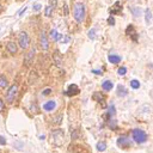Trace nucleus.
Here are the masks:
<instances>
[{
	"label": "nucleus",
	"mask_w": 153,
	"mask_h": 153,
	"mask_svg": "<svg viewBox=\"0 0 153 153\" xmlns=\"http://www.w3.org/2000/svg\"><path fill=\"white\" fill-rule=\"evenodd\" d=\"M85 5L82 2H75L74 7H73V16L76 23H82L84 18H85Z\"/></svg>",
	"instance_id": "obj_1"
},
{
	"label": "nucleus",
	"mask_w": 153,
	"mask_h": 153,
	"mask_svg": "<svg viewBox=\"0 0 153 153\" xmlns=\"http://www.w3.org/2000/svg\"><path fill=\"white\" fill-rule=\"evenodd\" d=\"M131 137L136 143H142L147 140V134L141 129H134L131 131Z\"/></svg>",
	"instance_id": "obj_2"
},
{
	"label": "nucleus",
	"mask_w": 153,
	"mask_h": 153,
	"mask_svg": "<svg viewBox=\"0 0 153 153\" xmlns=\"http://www.w3.org/2000/svg\"><path fill=\"white\" fill-rule=\"evenodd\" d=\"M63 140H65V134H63V131L62 130H54L53 133H51V142L54 143V145H62V142H63Z\"/></svg>",
	"instance_id": "obj_3"
},
{
	"label": "nucleus",
	"mask_w": 153,
	"mask_h": 153,
	"mask_svg": "<svg viewBox=\"0 0 153 153\" xmlns=\"http://www.w3.org/2000/svg\"><path fill=\"white\" fill-rule=\"evenodd\" d=\"M18 39H19V47L22 49H26L29 48V44H30V37L27 35V32L25 31H20L19 32V36H18Z\"/></svg>",
	"instance_id": "obj_4"
},
{
	"label": "nucleus",
	"mask_w": 153,
	"mask_h": 153,
	"mask_svg": "<svg viewBox=\"0 0 153 153\" xmlns=\"http://www.w3.org/2000/svg\"><path fill=\"white\" fill-rule=\"evenodd\" d=\"M17 93H18V85L17 84H13L12 86H10V88H8L7 93H6V102L10 103V104L13 103Z\"/></svg>",
	"instance_id": "obj_5"
},
{
	"label": "nucleus",
	"mask_w": 153,
	"mask_h": 153,
	"mask_svg": "<svg viewBox=\"0 0 153 153\" xmlns=\"http://www.w3.org/2000/svg\"><path fill=\"white\" fill-rule=\"evenodd\" d=\"M35 53H36V49L35 48H31L30 51L27 54H25V56H24V66L29 67L31 65V62H32V60L35 57Z\"/></svg>",
	"instance_id": "obj_6"
},
{
	"label": "nucleus",
	"mask_w": 153,
	"mask_h": 153,
	"mask_svg": "<svg viewBox=\"0 0 153 153\" xmlns=\"http://www.w3.org/2000/svg\"><path fill=\"white\" fill-rule=\"evenodd\" d=\"M41 48L43 50H48L49 49V42H48V36L44 31L41 32Z\"/></svg>",
	"instance_id": "obj_7"
},
{
	"label": "nucleus",
	"mask_w": 153,
	"mask_h": 153,
	"mask_svg": "<svg viewBox=\"0 0 153 153\" xmlns=\"http://www.w3.org/2000/svg\"><path fill=\"white\" fill-rule=\"evenodd\" d=\"M56 108V102L55 100H48L43 104V109L45 111H53Z\"/></svg>",
	"instance_id": "obj_8"
},
{
	"label": "nucleus",
	"mask_w": 153,
	"mask_h": 153,
	"mask_svg": "<svg viewBox=\"0 0 153 153\" xmlns=\"http://www.w3.org/2000/svg\"><path fill=\"white\" fill-rule=\"evenodd\" d=\"M79 92V88L76 87V85H74V84H72V85H69V87H68V90L66 91V94L68 96V97H72V96H74V94H76Z\"/></svg>",
	"instance_id": "obj_9"
},
{
	"label": "nucleus",
	"mask_w": 153,
	"mask_h": 153,
	"mask_svg": "<svg viewBox=\"0 0 153 153\" xmlns=\"http://www.w3.org/2000/svg\"><path fill=\"white\" fill-rule=\"evenodd\" d=\"M6 49H7V51H8L10 54H16L17 50H18V47H17V44H16L14 42H8V43L6 44Z\"/></svg>",
	"instance_id": "obj_10"
},
{
	"label": "nucleus",
	"mask_w": 153,
	"mask_h": 153,
	"mask_svg": "<svg viewBox=\"0 0 153 153\" xmlns=\"http://www.w3.org/2000/svg\"><path fill=\"white\" fill-rule=\"evenodd\" d=\"M93 98L97 100V102H99L100 104H103V106H104V100H105V97L103 96V93H100V92H94L93 93Z\"/></svg>",
	"instance_id": "obj_11"
},
{
	"label": "nucleus",
	"mask_w": 153,
	"mask_h": 153,
	"mask_svg": "<svg viewBox=\"0 0 153 153\" xmlns=\"http://www.w3.org/2000/svg\"><path fill=\"white\" fill-rule=\"evenodd\" d=\"M121 10H122V6H121V4L117 1L111 8H110V12L111 13H115V14H117V13H120L121 12Z\"/></svg>",
	"instance_id": "obj_12"
},
{
	"label": "nucleus",
	"mask_w": 153,
	"mask_h": 153,
	"mask_svg": "<svg viewBox=\"0 0 153 153\" xmlns=\"http://www.w3.org/2000/svg\"><path fill=\"white\" fill-rule=\"evenodd\" d=\"M117 143H118V146H121V147H127V146H129V140H128V137H120L118 140H117Z\"/></svg>",
	"instance_id": "obj_13"
},
{
	"label": "nucleus",
	"mask_w": 153,
	"mask_h": 153,
	"mask_svg": "<svg viewBox=\"0 0 153 153\" xmlns=\"http://www.w3.org/2000/svg\"><path fill=\"white\" fill-rule=\"evenodd\" d=\"M127 93H128V91L124 88V86H122V85H118V86H117V96L124 97Z\"/></svg>",
	"instance_id": "obj_14"
},
{
	"label": "nucleus",
	"mask_w": 153,
	"mask_h": 153,
	"mask_svg": "<svg viewBox=\"0 0 153 153\" xmlns=\"http://www.w3.org/2000/svg\"><path fill=\"white\" fill-rule=\"evenodd\" d=\"M112 82L110 81V80H105V81H103V84H102V87H103V90H105V91H110L111 88H112Z\"/></svg>",
	"instance_id": "obj_15"
},
{
	"label": "nucleus",
	"mask_w": 153,
	"mask_h": 153,
	"mask_svg": "<svg viewBox=\"0 0 153 153\" xmlns=\"http://www.w3.org/2000/svg\"><path fill=\"white\" fill-rule=\"evenodd\" d=\"M109 61H110L111 63H118V62L121 61V57H120L118 55H110V56H109Z\"/></svg>",
	"instance_id": "obj_16"
},
{
	"label": "nucleus",
	"mask_w": 153,
	"mask_h": 153,
	"mask_svg": "<svg viewBox=\"0 0 153 153\" xmlns=\"http://www.w3.org/2000/svg\"><path fill=\"white\" fill-rule=\"evenodd\" d=\"M97 149H98L99 152L105 151V149H106V143H105V141H99V142L97 143Z\"/></svg>",
	"instance_id": "obj_17"
},
{
	"label": "nucleus",
	"mask_w": 153,
	"mask_h": 153,
	"mask_svg": "<svg viewBox=\"0 0 153 153\" xmlns=\"http://www.w3.org/2000/svg\"><path fill=\"white\" fill-rule=\"evenodd\" d=\"M116 114V110H115V106L111 104L110 106H109V110H108V118H110V117H114V115Z\"/></svg>",
	"instance_id": "obj_18"
},
{
	"label": "nucleus",
	"mask_w": 153,
	"mask_h": 153,
	"mask_svg": "<svg viewBox=\"0 0 153 153\" xmlns=\"http://www.w3.org/2000/svg\"><path fill=\"white\" fill-rule=\"evenodd\" d=\"M8 86V81L5 76H0V88H6Z\"/></svg>",
	"instance_id": "obj_19"
},
{
	"label": "nucleus",
	"mask_w": 153,
	"mask_h": 153,
	"mask_svg": "<svg viewBox=\"0 0 153 153\" xmlns=\"http://www.w3.org/2000/svg\"><path fill=\"white\" fill-rule=\"evenodd\" d=\"M53 10H54V6H53V5L47 6V7H45V11H44V14H45L47 17H50L51 13H53Z\"/></svg>",
	"instance_id": "obj_20"
},
{
	"label": "nucleus",
	"mask_w": 153,
	"mask_h": 153,
	"mask_svg": "<svg viewBox=\"0 0 153 153\" xmlns=\"http://www.w3.org/2000/svg\"><path fill=\"white\" fill-rule=\"evenodd\" d=\"M51 35H53L54 41H55V42L60 41V39H61V37H62V35H61V33H56V31H55V30H53V31H51Z\"/></svg>",
	"instance_id": "obj_21"
},
{
	"label": "nucleus",
	"mask_w": 153,
	"mask_h": 153,
	"mask_svg": "<svg viewBox=\"0 0 153 153\" xmlns=\"http://www.w3.org/2000/svg\"><path fill=\"white\" fill-rule=\"evenodd\" d=\"M145 14H146V23L149 24V22H151V19H152V13H151V11H149V10H146V11H145Z\"/></svg>",
	"instance_id": "obj_22"
},
{
	"label": "nucleus",
	"mask_w": 153,
	"mask_h": 153,
	"mask_svg": "<svg viewBox=\"0 0 153 153\" xmlns=\"http://www.w3.org/2000/svg\"><path fill=\"white\" fill-rule=\"evenodd\" d=\"M54 61H55V65H57V66L61 65V59H60V54L59 53L54 54Z\"/></svg>",
	"instance_id": "obj_23"
},
{
	"label": "nucleus",
	"mask_w": 153,
	"mask_h": 153,
	"mask_svg": "<svg viewBox=\"0 0 153 153\" xmlns=\"http://www.w3.org/2000/svg\"><path fill=\"white\" fill-rule=\"evenodd\" d=\"M130 86L133 87V88H139L140 87V82H139V80H136V79H134V80H131L130 81Z\"/></svg>",
	"instance_id": "obj_24"
},
{
	"label": "nucleus",
	"mask_w": 153,
	"mask_h": 153,
	"mask_svg": "<svg viewBox=\"0 0 153 153\" xmlns=\"http://www.w3.org/2000/svg\"><path fill=\"white\" fill-rule=\"evenodd\" d=\"M117 72H118V74H120V75H124V74L127 73V68H126V67H120Z\"/></svg>",
	"instance_id": "obj_25"
},
{
	"label": "nucleus",
	"mask_w": 153,
	"mask_h": 153,
	"mask_svg": "<svg viewBox=\"0 0 153 153\" xmlns=\"http://www.w3.org/2000/svg\"><path fill=\"white\" fill-rule=\"evenodd\" d=\"M94 32H96V29H91V30L88 31V37H90L91 39L94 38Z\"/></svg>",
	"instance_id": "obj_26"
},
{
	"label": "nucleus",
	"mask_w": 153,
	"mask_h": 153,
	"mask_svg": "<svg viewBox=\"0 0 153 153\" xmlns=\"http://www.w3.org/2000/svg\"><path fill=\"white\" fill-rule=\"evenodd\" d=\"M41 7H42V6H41V4H38V2L33 4V10H35V11H39V10H41Z\"/></svg>",
	"instance_id": "obj_27"
},
{
	"label": "nucleus",
	"mask_w": 153,
	"mask_h": 153,
	"mask_svg": "<svg viewBox=\"0 0 153 153\" xmlns=\"http://www.w3.org/2000/svg\"><path fill=\"white\" fill-rule=\"evenodd\" d=\"M68 13H69V10H68V6H67V5L65 4V5H63V14H66V16H67Z\"/></svg>",
	"instance_id": "obj_28"
},
{
	"label": "nucleus",
	"mask_w": 153,
	"mask_h": 153,
	"mask_svg": "<svg viewBox=\"0 0 153 153\" xmlns=\"http://www.w3.org/2000/svg\"><path fill=\"white\" fill-rule=\"evenodd\" d=\"M4 109H5V104H4L2 99H0V112H1V111H4Z\"/></svg>",
	"instance_id": "obj_29"
},
{
	"label": "nucleus",
	"mask_w": 153,
	"mask_h": 153,
	"mask_svg": "<svg viewBox=\"0 0 153 153\" xmlns=\"http://www.w3.org/2000/svg\"><path fill=\"white\" fill-rule=\"evenodd\" d=\"M108 23H109L110 25H114V24H115V19H114L112 17H109V20H108Z\"/></svg>",
	"instance_id": "obj_30"
},
{
	"label": "nucleus",
	"mask_w": 153,
	"mask_h": 153,
	"mask_svg": "<svg viewBox=\"0 0 153 153\" xmlns=\"http://www.w3.org/2000/svg\"><path fill=\"white\" fill-rule=\"evenodd\" d=\"M135 13V16H139L140 14V10L139 8H133V14Z\"/></svg>",
	"instance_id": "obj_31"
},
{
	"label": "nucleus",
	"mask_w": 153,
	"mask_h": 153,
	"mask_svg": "<svg viewBox=\"0 0 153 153\" xmlns=\"http://www.w3.org/2000/svg\"><path fill=\"white\" fill-rule=\"evenodd\" d=\"M0 143L1 145H6V139L4 136H0Z\"/></svg>",
	"instance_id": "obj_32"
},
{
	"label": "nucleus",
	"mask_w": 153,
	"mask_h": 153,
	"mask_svg": "<svg viewBox=\"0 0 153 153\" xmlns=\"http://www.w3.org/2000/svg\"><path fill=\"white\" fill-rule=\"evenodd\" d=\"M25 10H26V7H23V8H22V11H20V12H18V14H19V16H22V14L25 12Z\"/></svg>",
	"instance_id": "obj_33"
},
{
	"label": "nucleus",
	"mask_w": 153,
	"mask_h": 153,
	"mask_svg": "<svg viewBox=\"0 0 153 153\" xmlns=\"http://www.w3.org/2000/svg\"><path fill=\"white\" fill-rule=\"evenodd\" d=\"M49 93H50V88H47L43 91V94H49Z\"/></svg>",
	"instance_id": "obj_34"
},
{
	"label": "nucleus",
	"mask_w": 153,
	"mask_h": 153,
	"mask_svg": "<svg viewBox=\"0 0 153 153\" xmlns=\"http://www.w3.org/2000/svg\"><path fill=\"white\" fill-rule=\"evenodd\" d=\"M65 38H66V39H63V43H67V42H69V38H71V37H69V36H66Z\"/></svg>",
	"instance_id": "obj_35"
},
{
	"label": "nucleus",
	"mask_w": 153,
	"mask_h": 153,
	"mask_svg": "<svg viewBox=\"0 0 153 153\" xmlns=\"http://www.w3.org/2000/svg\"><path fill=\"white\" fill-rule=\"evenodd\" d=\"M93 73H97V74H100V71H93Z\"/></svg>",
	"instance_id": "obj_36"
},
{
	"label": "nucleus",
	"mask_w": 153,
	"mask_h": 153,
	"mask_svg": "<svg viewBox=\"0 0 153 153\" xmlns=\"http://www.w3.org/2000/svg\"><path fill=\"white\" fill-rule=\"evenodd\" d=\"M0 8H1V6H0Z\"/></svg>",
	"instance_id": "obj_37"
}]
</instances>
